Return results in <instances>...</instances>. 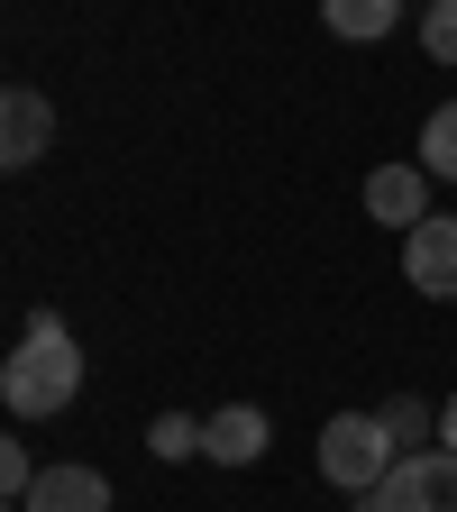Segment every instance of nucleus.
I'll list each match as a JSON object with an SVG mask.
<instances>
[{
	"label": "nucleus",
	"mask_w": 457,
	"mask_h": 512,
	"mask_svg": "<svg viewBox=\"0 0 457 512\" xmlns=\"http://www.w3.org/2000/svg\"><path fill=\"white\" fill-rule=\"evenodd\" d=\"M320 19H330V37H348V46H375V37L403 28V0H320Z\"/></svg>",
	"instance_id": "9"
},
{
	"label": "nucleus",
	"mask_w": 457,
	"mask_h": 512,
	"mask_svg": "<svg viewBox=\"0 0 457 512\" xmlns=\"http://www.w3.org/2000/svg\"><path fill=\"white\" fill-rule=\"evenodd\" d=\"M28 485H37V458H28L19 439H0V494H10V503H28Z\"/></svg>",
	"instance_id": "14"
},
{
	"label": "nucleus",
	"mask_w": 457,
	"mask_h": 512,
	"mask_svg": "<svg viewBox=\"0 0 457 512\" xmlns=\"http://www.w3.org/2000/svg\"><path fill=\"white\" fill-rule=\"evenodd\" d=\"M55 147V101L46 92H28V83H10V92H0V165H37Z\"/></svg>",
	"instance_id": "5"
},
{
	"label": "nucleus",
	"mask_w": 457,
	"mask_h": 512,
	"mask_svg": "<svg viewBox=\"0 0 457 512\" xmlns=\"http://www.w3.org/2000/svg\"><path fill=\"white\" fill-rule=\"evenodd\" d=\"M421 174L430 183H457V101H439L430 128H421Z\"/></svg>",
	"instance_id": "10"
},
{
	"label": "nucleus",
	"mask_w": 457,
	"mask_h": 512,
	"mask_svg": "<svg viewBox=\"0 0 457 512\" xmlns=\"http://www.w3.org/2000/svg\"><path fill=\"white\" fill-rule=\"evenodd\" d=\"M74 394H83V348H74V330H64L55 311H37L19 330V348H10V366H0V403H10L19 421H46Z\"/></svg>",
	"instance_id": "1"
},
{
	"label": "nucleus",
	"mask_w": 457,
	"mask_h": 512,
	"mask_svg": "<svg viewBox=\"0 0 457 512\" xmlns=\"http://www.w3.org/2000/svg\"><path fill=\"white\" fill-rule=\"evenodd\" d=\"M439 448H457V394L439 403Z\"/></svg>",
	"instance_id": "15"
},
{
	"label": "nucleus",
	"mask_w": 457,
	"mask_h": 512,
	"mask_svg": "<svg viewBox=\"0 0 457 512\" xmlns=\"http://www.w3.org/2000/svg\"><path fill=\"white\" fill-rule=\"evenodd\" d=\"M366 512H457V448H421L366 494Z\"/></svg>",
	"instance_id": "3"
},
{
	"label": "nucleus",
	"mask_w": 457,
	"mask_h": 512,
	"mask_svg": "<svg viewBox=\"0 0 457 512\" xmlns=\"http://www.w3.org/2000/svg\"><path fill=\"white\" fill-rule=\"evenodd\" d=\"M366 211H375L384 229L412 238V229L430 220V174H421V165H375V174H366Z\"/></svg>",
	"instance_id": "6"
},
{
	"label": "nucleus",
	"mask_w": 457,
	"mask_h": 512,
	"mask_svg": "<svg viewBox=\"0 0 457 512\" xmlns=\"http://www.w3.org/2000/svg\"><path fill=\"white\" fill-rule=\"evenodd\" d=\"M421 55L457 64V0H430V10H421Z\"/></svg>",
	"instance_id": "13"
},
{
	"label": "nucleus",
	"mask_w": 457,
	"mask_h": 512,
	"mask_svg": "<svg viewBox=\"0 0 457 512\" xmlns=\"http://www.w3.org/2000/svg\"><path fill=\"white\" fill-rule=\"evenodd\" d=\"M394 467H403V448H394V430H384V412H339L330 430H320V476H330L339 494L366 503Z\"/></svg>",
	"instance_id": "2"
},
{
	"label": "nucleus",
	"mask_w": 457,
	"mask_h": 512,
	"mask_svg": "<svg viewBox=\"0 0 457 512\" xmlns=\"http://www.w3.org/2000/svg\"><path fill=\"white\" fill-rule=\"evenodd\" d=\"M147 448H156V458H202V421H192V412H156Z\"/></svg>",
	"instance_id": "12"
},
{
	"label": "nucleus",
	"mask_w": 457,
	"mask_h": 512,
	"mask_svg": "<svg viewBox=\"0 0 457 512\" xmlns=\"http://www.w3.org/2000/svg\"><path fill=\"white\" fill-rule=\"evenodd\" d=\"M384 430H394L403 458H421V439H439V412H430L421 394H394V403H384Z\"/></svg>",
	"instance_id": "11"
},
{
	"label": "nucleus",
	"mask_w": 457,
	"mask_h": 512,
	"mask_svg": "<svg viewBox=\"0 0 457 512\" xmlns=\"http://www.w3.org/2000/svg\"><path fill=\"white\" fill-rule=\"evenodd\" d=\"M403 284L421 293V302H457V220H421L412 238H403Z\"/></svg>",
	"instance_id": "4"
},
{
	"label": "nucleus",
	"mask_w": 457,
	"mask_h": 512,
	"mask_svg": "<svg viewBox=\"0 0 457 512\" xmlns=\"http://www.w3.org/2000/svg\"><path fill=\"white\" fill-rule=\"evenodd\" d=\"M202 458H211V467H256V458H266V412H256V403L211 412V421H202Z\"/></svg>",
	"instance_id": "7"
},
{
	"label": "nucleus",
	"mask_w": 457,
	"mask_h": 512,
	"mask_svg": "<svg viewBox=\"0 0 457 512\" xmlns=\"http://www.w3.org/2000/svg\"><path fill=\"white\" fill-rule=\"evenodd\" d=\"M28 512H110V476L101 467H37Z\"/></svg>",
	"instance_id": "8"
}]
</instances>
